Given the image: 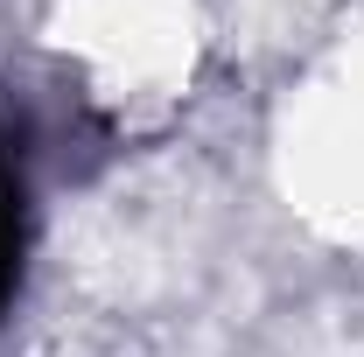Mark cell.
Listing matches in <instances>:
<instances>
[{"label":"cell","instance_id":"1","mask_svg":"<svg viewBox=\"0 0 364 357\" xmlns=\"http://www.w3.org/2000/svg\"><path fill=\"white\" fill-rule=\"evenodd\" d=\"M28 267V169H21V134L0 127V315L21 294Z\"/></svg>","mask_w":364,"mask_h":357}]
</instances>
